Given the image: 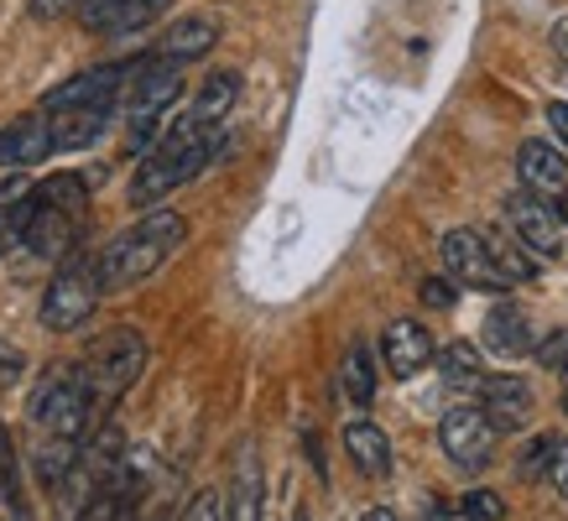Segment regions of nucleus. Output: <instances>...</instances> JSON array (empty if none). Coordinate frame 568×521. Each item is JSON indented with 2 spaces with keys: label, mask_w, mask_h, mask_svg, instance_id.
Wrapping results in <instances>:
<instances>
[{
  "label": "nucleus",
  "mask_w": 568,
  "mask_h": 521,
  "mask_svg": "<svg viewBox=\"0 0 568 521\" xmlns=\"http://www.w3.org/2000/svg\"><path fill=\"white\" fill-rule=\"evenodd\" d=\"M94 417H100V407H94V386H89L84 360L52 365L48 376L32 386L27 422H32V433H37V474L48 486L69 480V469L79 464V449H84Z\"/></svg>",
  "instance_id": "f257e3e1"
},
{
  "label": "nucleus",
  "mask_w": 568,
  "mask_h": 521,
  "mask_svg": "<svg viewBox=\"0 0 568 521\" xmlns=\"http://www.w3.org/2000/svg\"><path fill=\"white\" fill-rule=\"evenodd\" d=\"M220 131L224 125L183 110V115L141 152V167H136V177H131V204L156 208L162 198H173L183 183H193V177L214 162V152H220Z\"/></svg>",
  "instance_id": "f03ea898"
},
{
  "label": "nucleus",
  "mask_w": 568,
  "mask_h": 521,
  "mask_svg": "<svg viewBox=\"0 0 568 521\" xmlns=\"http://www.w3.org/2000/svg\"><path fill=\"white\" fill-rule=\"evenodd\" d=\"M183 241H189V219H183L178 208H152V214H141L136 225H125L115 241L104 245V256H100L104 293H125V287L146 282L152 272H162Z\"/></svg>",
  "instance_id": "7ed1b4c3"
},
{
  "label": "nucleus",
  "mask_w": 568,
  "mask_h": 521,
  "mask_svg": "<svg viewBox=\"0 0 568 521\" xmlns=\"http://www.w3.org/2000/svg\"><path fill=\"white\" fill-rule=\"evenodd\" d=\"M89 219V183L79 173H52L32 188V219H27V251L42 260H69L79 251Z\"/></svg>",
  "instance_id": "20e7f679"
},
{
  "label": "nucleus",
  "mask_w": 568,
  "mask_h": 521,
  "mask_svg": "<svg viewBox=\"0 0 568 521\" xmlns=\"http://www.w3.org/2000/svg\"><path fill=\"white\" fill-rule=\"evenodd\" d=\"M183 100V69L178 63H156L141 52L131 63V89H125V146L146 152L162 131V121L178 110Z\"/></svg>",
  "instance_id": "39448f33"
},
{
  "label": "nucleus",
  "mask_w": 568,
  "mask_h": 521,
  "mask_svg": "<svg viewBox=\"0 0 568 521\" xmlns=\"http://www.w3.org/2000/svg\"><path fill=\"white\" fill-rule=\"evenodd\" d=\"M104 297V272H100V256H84L73 251L69 260H58V277L48 282V297H42V329L52 334H73L84 329L94 308Z\"/></svg>",
  "instance_id": "423d86ee"
},
{
  "label": "nucleus",
  "mask_w": 568,
  "mask_h": 521,
  "mask_svg": "<svg viewBox=\"0 0 568 521\" xmlns=\"http://www.w3.org/2000/svg\"><path fill=\"white\" fill-rule=\"evenodd\" d=\"M84 370H89V386H94V407H100V417H104L141 381V370H146V339H141L136 329L104 334L100 345L89 349Z\"/></svg>",
  "instance_id": "0eeeda50"
},
{
  "label": "nucleus",
  "mask_w": 568,
  "mask_h": 521,
  "mask_svg": "<svg viewBox=\"0 0 568 521\" xmlns=\"http://www.w3.org/2000/svg\"><path fill=\"white\" fill-rule=\"evenodd\" d=\"M496 438H500V428L485 417L480 401H459L438 422V449H444L448 464L465 469V474H475V469H485L496 459Z\"/></svg>",
  "instance_id": "6e6552de"
},
{
  "label": "nucleus",
  "mask_w": 568,
  "mask_h": 521,
  "mask_svg": "<svg viewBox=\"0 0 568 521\" xmlns=\"http://www.w3.org/2000/svg\"><path fill=\"white\" fill-rule=\"evenodd\" d=\"M438 256H444L448 277H459L465 287H480V293H506L511 287V277L500 272L496 251H490V235H480V229H448Z\"/></svg>",
  "instance_id": "1a4fd4ad"
},
{
  "label": "nucleus",
  "mask_w": 568,
  "mask_h": 521,
  "mask_svg": "<svg viewBox=\"0 0 568 521\" xmlns=\"http://www.w3.org/2000/svg\"><path fill=\"white\" fill-rule=\"evenodd\" d=\"M506 225L537 260H552L564 251V219H558V204L552 198H537V193H511L506 198Z\"/></svg>",
  "instance_id": "9d476101"
},
{
  "label": "nucleus",
  "mask_w": 568,
  "mask_h": 521,
  "mask_svg": "<svg viewBox=\"0 0 568 521\" xmlns=\"http://www.w3.org/2000/svg\"><path fill=\"white\" fill-rule=\"evenodd\" d=\"M214 42H220V21L209 17V11H189V17L168 21L162 32H156V42L146 48V58H156V63H199V58H209L214 52Z\"/></svg>",
  "instance_id": "9b49d317"
},
{
  "label": "nucleus",
  "mask_w": 568,
  "mask_h": 521,
  "mask_svg": "<svg viewBox=\"0 0 568 521\" xmlns=\"http://www.w3.org/2000/svg\"><path fill=\"white\" fill-rule=\"evenodd\" d=\"M125 63H94V69H79L73 79L52 84L42 94V110H79V104H115L125 89Z\"/></svg>",
  "instance_id": "f8f14e48"
},
{
  "label": "nucleus",
  "mask_w": 568,
  "mask_h": 521,
  "mask_svg": "<svg viewBox=\"0 0 568 521\" xmlns=\"http://www.w3.org/2000/svg\"><path fill=\"white\" fill-rule=\"evenodd\" d=\"M475 397H480L485 417L496 422L500 433H521V428L532 422V412H537L532 386L521 381V376H485Z\"/></svg>",
  "instance_id": "ddd939ff"
},
{
  "label": "nucleus",
  "mask_w": 568,
  "mask_h": 521,
  "mask_svg": "<svg viewBox=\"0 0 568 521\" xmlns=\"http://www.w3.org/2000/svg\"><path fill=\"white\" fill-rule=\"evenodd\" d=\"M52 152H58V141H52L48 110H42V115H17V121L0 131V167H6V173L37 167V162H48Z\"/></svg>",
  "instance_id": "4468645a"
},
{
  "label": "nucleus",
  "mask_w": 568,
  "mask_h": 521,
  "mask_svg": "<svg viewBox=\"0 0 568 521\" xmlns=\"http://www.w3.org/2000/svg\"><path fill=\"white\" fill-rule=\"evenodd\" d=\"M381 360H386V370H392L396 381H413L417 370L433 360L428 324H417V318H392L386 334H381Z\"/></svg>",
  "instance_id": "2eb2a0df"
},
{
  "label": "nucleus",
  "mask_w": 568,
  "mask_h": 521,
  "mask_svg": "<svg viewBox=\"0 0 568 521\" xmlns=\"http://www.w3.org/2000/svg\"><path fill=\"white\" fill-rule=\"evenodd\" d=\"M517 173H521V183H527V193H537V198H552V204L568 198V156L558 152L552 141H521Z\"/></svg>",
  "instance_id": "dca6fc26"
},
{
  "label": "nucleus",
  "mask_w": 568,
  "mask_h": 521,
  "mask_svg": "<svg viewBox=\"0 0 568 521\" xmlns=\"http://www.w3.org/2000/svg\"><path fill=\"white\" fill-rule=\"evenodd\" d=\"M52 121V141L58 152H89L94 141L110 131L115 121V104H79V110H48Z\"/></svg>",
  "instance_id": "f3484780"
},
{
  "label": "nucleus",
  "mask_w": 568,
  "mask_h": 521,
  "mask_svg": "<svg viewBox=\"0 0 568 521\" xmlns=\"http://www.w3.org/2000/svg\"><path fill=\"white\" fill-rule=\"evenodd\" d=\"M345 453H349V464L361 469L365 480H386L396 464V453H392V438L381 433L376 422H349L345 428Z\"/></svg>",
  "instance_id": "a211bd4d"
},
{
  "label": "nucleus",
  "mask_w": 568,
  "mask_h": 521,
  "mask_svg": "<svg viewBox=\"0 0 568 521\" xmlns=\"http://www.w3.org/2000/svg\"><path fill=\"white\" fill-rule=\"evenodd\" d=\"M485 345L506 355V360H517V355H532V318L517 308V303H496V308L485 313Z\"/></svg>",
  "instance_id": "6ab92c4d"
},
{
  "label": "nucleus",
  "mask_w": 568,
  "mask_h": 521,
  "mask_svg": "<svg viewBox=\"0 0 568 521\" xmlns=\"http://www.w3.org/2000/svg\"><path fill=\"white\" fill-rule=\"evenodd\" d=\"M27 219H32V183L6 177V183H0V256L27 235Z\"/></svg>",
  "instance_id": "aec40b11"
},
{
  "label": "nucleus",
  "mask_w": 568,
  "mask_h": 521,
  "mask_svg": "<svg viewBox=\"0 0 568 521\" xmlns=\"http://www.w3.org/2000/svg\"><path fill=\"white\" fill-rule=\"evenodd\" d=\"M438 376H444L454 391H480V381H485V365H480V349L475 345H444L438 349Z\"/></svg>",
  "instance_id": "412c9836"
},
{
  "label": "nucleus",
  "mask_w": 568,
  "mask_h": 521,
  "mask_svg": "<svg viewBox=\"0 0 568 521\" xmlns=\"http://www.w3.org/2000/svg\"><path fill=\"white\" fill-rule=\"evenodd\" d=\"M339 386H345V401L349 407H371L376 401V360H371V349L355 345L339 365Z\"/></svg>",
  "instance_id": "4be33fe9"
},
{
  "label": "nucleus",
  "mask_w": 568,
  "mask_h": 521,
  "mask_svg": "<svg viewBox=\"0 0 568 521\" xmlns=\"http://www.w3.org/2000/svg\"><path fill=\"white\" fill-rule=\"evenodd\" d=\"M224 521H261V469H256L251 453H245L241 469H235V486H230V517Z\"/></svg>",
  "instance_id": "5701e85b"
},
{
  "label": "nucleus",
  "mask_w": 568,
  "mask_h": 521,
  "mask_svg": "<svg viewBox=\"0 0 568 521\" xmlns=\"http://www.w3.org/2000/svg\"><path fill=\"white\" fill-rule=\"evenodd\" d=\"M79 521H125V486L110 474V480H100V490H94V501L84 505V517Z\"/></svg>",
  "instance_id": "b1692460"
},
{
  "label": "nucleus",
  "mask_w": 568,
  "mask_h": 521,
  "mask_svg": "<svg viewBox=\"0 0 568 521\" xmlns=\"http://www.w3.org/2000/svg\"><path fill=\"white\" fill-rule=\"evenodd\" d=\"M542 486L558 490L568 501V438L552 433V449H548V464H542Z\"/></svg>",
  "instance_id": "393cba45"
},
{
  "label": "nucleus",
  "mask_w": 568,
  "mask_h": 521,
  "mask_svg": "<svg viewBox=\"0 0 568 521\" xmlns=\"http://www.w3.org/2000/svg\"><path fill=\"white\" fill-rule=\"evenodd\" d=\"M465 511L480 521H500L506 517V501H500L496 490H465Z\"/></svg>",
  "instance_id": "a878e982"
},
{
  "label": "nucleus",
  "mask_w": 568,
  "mask_h": 521,
  "mask_svg": "<svg viewBox=\"0 0 568 521\" xmlns=\"http://www.w3.org/2000/svg\"><path fill=\"white\" fill-rule=\"evenodd\" d=\"M183 521H224L220 496H214V490H199V496H193V505L183 511Z\"/></svg>",
  "instance_id": "bb28decb"
},
{
  "label": "nucleus",
  "mask_w": 568,
  "mask_h": 521,
  "mask_svg": "<svg viewBox=\"0 0 568 521\" xmlns=\"http://www.w3.org/2000/svg\"><path fill=\"white\" fill-rule=\"evenodd\" d=\"M417 293H423V303H428V308H454V287H448L444 277H428Z\"/></svg>",
  "instance_id": "cd10ccee"
},
{
  "label": "nucleus",
  "mask_w": 568,
  "mask_h": 521,
  "mask_svg": "<svg viewBox=\"0 0 568 521\" xmlns=\"http://www.w3.org/2000/svg\"><path fill=\"white\" fill-rule=\"evenodd\" d=\"M542 115H548V125H552V136H558V146L568 152V104H564V100H552L548 110H542Z\"/></svg>",
  "instance_id": "c85d7f7f"
},
{
  "label": "nucleus",
  "mask_w": 568,
  "mask_h": 521,
  "mask_svg": "<svg viewBox=\"0 0 568 521\" xmlns=\"http://www.w3.org/2000/svg\"><path fill=\"white\" fill-rule=\"evenodd\" d=\"M537 360H542V365H564L568 360V334H558V339H548V345H537Z\"/></svg>",
  "instance_id": "c756f323"
},
{
  "label": "nucleus",
  "mask_w": 568,
  "mask_h": 521,
  "mask_svg": "<svg viewBox=\"0 0 568 521\" xmlns=\"http://www.w3.org/2000/svg\"><path fill=\"white\" fill-rule=\"evenodd\" d=\"M21 365H27V355H21L17 345H6V339H0V376H21Z\"/></svg>",
  "instance_id": "7c9ffc66"
},
{
  "label": "nucleus",
  "mask_w": 568,
  "mask_h": 521,
  "mask_svg": "<svg viewBox=\"0 0 568 521\" xmlns=\"http://www.w3.org/2000/svg\"><path fill=\"white\" fill-rule=\"evenodd\" d=\"M73 6H84V0H32V17H63Z\"/></svg>",
  "instance_id": "2f4dec72"
},
{
  "label": "nucleus",
  "mask_w": 568,
  "mask_h": 521,
  "mask_svg": "<svg viewBox=\"0 0 568 521\" xmlns=\"http://www.w3.org/2000/svg\"><path fill=\"white\" fill-rule=\"evenodd\" d=\"M552 52H558V58H568V17H558V21H552Z\"/></svg>",
  "instance_id": "473e14b6"
},
{
  "label": "nucleus",
  "mask_w": 568,
  "mask_h": 521,
  "mask_svg": "<svg viewBox=\"0 0 568 521\" xmlns=\"http://www.w3.org/2000/svg\"><path fill=\"white\" fill-rule=\"evenodd\" d=\"M423 521H480V517H469L465 505H459V511H428Z\"/></svg>",
  "instance_id": "72a5a7b5"
},
{
  "label": "nucleus",
  "mask_w": 568,
  "mask_h": 521,
  "mask_svg": "<svg viewBox=\"0 0 568 521\" xmlns=\"http://www.w3.org/2000/svg\"><path fill=\"white\" fill-rule=\"evenodd\" d=\"M361 521H402V517H396L392 505H371V511H365V517H361Z\"/></svg>",
  "instance_id": "f704fd0d"
},
{
  "label": "nucleus",
  "mask_w": 568,
  "mask_h": 521,
  "mask_svg": "<svg viewBox=\"0 0 568 521\" xmlns=\"http://www.w3.org/2000/svg\"><path fill=\"white\" fill-rule=\"evenodd\" d=\"M564 386H568V360H564Z\"/></svg>",
  "instance_id": "c9c22d12"
},
{
  "label": "nucleus",
  "mask_w": 568,
  "mask_h": 521,
  "mask_svg": "<svg viewBox=\"0 0 568 521\" xmlns=\"http://www.w3.org/2000/svg\"><path fill=\"white\" fill-rule=\"evenodd\" d=\"M293 521H308V517H303V511H297V517H293Z\"/></svg>",
  "instance_id": "e433bc0d"
}]
</instances>
